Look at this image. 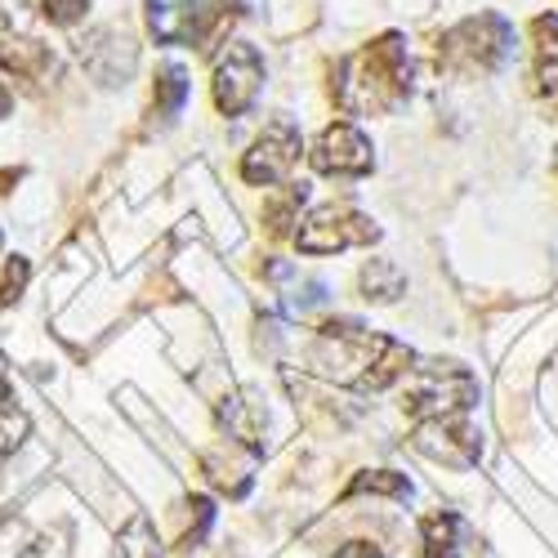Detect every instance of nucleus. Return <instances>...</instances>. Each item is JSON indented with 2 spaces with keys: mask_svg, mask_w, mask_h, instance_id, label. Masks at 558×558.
Instances as JSON below:
<instances>
[{
  "mask_svg": "<svg viewBox=\"0 0 558 558\" xmlns=\"http://www.w3.org/2000/svg\"><path fill=\"white\" fill-rule=\"evenodd\" d=\"M407 95H411V54L402 32H385L371 45H362L357 54L336 63L331 99L344 117H385L402 108Z\"/></svg>",
  "mask_w": 558,
  "mask_h": 558,
  "instance_id": "obj_1",
  "label": "nucleus"
},
{
  "mask_svg": "<svg viewBox=\"0 0 558 558\" xmlns=\"http://www.w3.org/2000/svg\"><path fill=\"white\" fill-rule=\"evenodd\" d=\"M478 402V380L470 366L460 362H415L411 376L402 380V407L415 421H447V415H464Z\"/></svg>",
  "mask_w": 558,
  "mask_h": 558,
  "instance_id": "obj_2",
  "label": "nucleus"
},
{
  "mask_svg": "<svg viewBox=\"0 0 558 558\" xmlns=\"http://www.w3.org/2000/svg\"><path fill=\"white\" fill-rule=\"evenodd\" d=\"M509 45H514V27L500 14H474L438 40V63L456 76H487L509 59Z\"/></svg>",
  "mask_w": 558,
  "mask_h": 558,
  "instance_id": "obj_3",
  "label": "nucleus"
},
{
  "mask_svg": "<svg viewBox=\"0 0 558 558\" xmlns=\"http://www.w3.org/2000/svg\"><path fill=\"white\" fill-rule=\"evenodd\" d=\"M376 238H380V228L371 215H362L353 206H317L300 219L295 246L304 255H336V251H349V246H371Z\"/></svg>",
  "mask_w": 558,
  "mask_h": 558,
  "instance_id": "obj_4",
  "label": "nucleus"
},
{
  "mask_svg": "<svg viewBox=\"0 0 558 558\" xmlns=\"http://www.w3.org/2000/svg\"><path fill=\"white\" fill-rule=\"evenodd\" d=\"M264 89V59L251 40H228L215 63V108L223 117H246Z\"/></svg>",
  "mask_w": 558,
  "mask_h": 558,
  "instance_id": "obj_5",
  "label": "nucleus"
},
{
  "mask_svg": "<svg viewBox=\"0 0 558 558\" xmlns=\"http://www.w3.org/2000/svg\"><path fill=\"white\" fill-rule=\"evenodd\" d=\"M304 138L291 121H268L264 134L251 144V153H242V179L255 189H272V183H287L300 166Z\"/></svg>",
  "mask_w": 558,
  "mask_h": 558,
  "instance_id": "obj_6",
  "label": "nucleus"
},
{
  "mask_svg": "<svg viewBox=\"0 0 558 558\" xmlns=\"http://www.w3.org/2000/svg\"><path fill=\"white\" fill-rule=\"evenodd\" d=\"M411 447L447 464V470H474L483 456V434L474 425H464L460 415H447V421H415Z\"/></svg>",
  "mask_w": 558,
  "mask_h": 558,
  "instance_id": "obj_7",
  "label": "nucleus"
},
{
  "mask_svg": "<svg viewBox=\"0 0 558 558\" xmlns=\"http://www.w3.org/2000/svg\"><path fill=\"white\" fill-rule=\"evenodd\" d=\"M313 170L317 174H336V179H357V174H371L376 170V148H371V138L349 125V121H336L317 134V144L308 153Z\"/></svg>",
  "mask_w": 558,
  "mask_h": 558,
  "instance_id": "obj_8",
  "label": "nucleus"
},
{
  "mask_svg": "<svg viewBox=\"0 0 558 558\" xmlns=\"http://www.w3.org/2000/svg\"><path fill=\"white\" fill-rule=\"evenodd\" d=\"M76 54H81V68L89 81H99V85H125L134 63H138V45L121 32V27H95L81 45H76Z\"/></svg>",
  "mask_w": 558,
  "mask_h": 558,
  "instance_id": "obj_9",
  "label": "nucleus"
},
{
  "mask_svg": "<svg viewBox=\"0 0 558 558\" xmlns=\"http://www.w3.org/2000/svg\"><path fill=\"white\" fill-rule=\"evenodd\" d=\"M0 72L19 76L23 85H36V81H45L54 72V54H50V45H40V40L5 36L0 40Z\"/></svg>",
  "mask_w": 558,
  "mask_h": 558,
  "instance_id": "obj_10",
  "label": "nucleus"
},
{
  "mask_svg": "<svg viewBox=\"0 0 558 558\" xmlns=\"http://www.w3.org/2000/svg\"><path fill=\"white\" fill-rule=\"evenodd\" d=\"M304 183H287L282 193H272L268 202H264V232L268 238H291L295 232V223H300V206H304Z\"/></svg>",
  "mask_w": 558,
  "mask_h": 558,
  "instance_id": "obj_11",
  "label": "nucleus"
},
{
  "mask_svg": "<svg viewBox=\"0 0 558 558\" xmlns=\"http://www.w3.org/2000/svg\"><path fill=\"white\" fill-rule=\"evenodd\" d=\"M421 558H456L460 554V519L447 514V509H434V514L421 519Z\"/></svg>",
  "mask_w": 558,
  "mask_h": 558,
  "instance_id": "obj_12",
  "label": "nucleus"
},
{
  "mask_svg": "<svg viewBox=\"0 0 558 558\" xmlns=\"http://www.w3.org/2000/svg\"><path fill=\"white\" fill-rule=\"evenodd\" d=\"M357 287L366 300H376V304H393L402 291H407V272L393 264V259H371L357 277Z\"/></svg>",
  "mask_w": 558,
  "mask_h": 558,
  "instance_id": "obj_13",
  "label": "nucleus"
},
{
  "mask_svg": "<svg viewBox=\"0 0 558 558\" xmlns=\"http://www.w3.org/2000/svg\"><path fill=\"white\" fill-rule=\"evenodd\" d=\"M183 99H189V72H183L179 63H161L157 68V85H153V117L174 121Z\"/></svg>",
  "mask_w": 558,
  "mask_h": 558,
  "instance_id": "obj_14",
  "label": "nucleus"
},
{
  "mask_svg": "<svg viewBox=\"0 0 558 558\" xmlns=\"http://www.w3.org/2000/svg\"><path fill=\"white\" fill-rule=\"evenodd\" d=\"M23 434H27V415L14 407L10 385H0V464H5V460L19 451Z\"/></svg>",
  "mask_w": 558,
  "mask_h": 558,
  "instance_id": "obj_15",
  "label": "nucleus"
},
{
  "mask_svg": "<svg viewBox=\"0 0 558 558\" xmlns=\"http://www.w3.org/2000/svg\"><path fill=\"white\" fill-rule=\"evenodd\" d=\"M362 492L407 500V496H411V483H407V474H393V470H371V474H357V478L349 483V496H362Z\"/></svg>",
  "mask_w": 558,
  "mask_h": 558,
  "instance_id": "obj_16",
  "label": "nucleus"
},
{
  "mask_svg": "<svg viewBox=\"0 0 558 558\" xmlns=\"http://www.w3.org/2000/svg\"><path fill=\"white\" fill-rule=\"evenodd\" d=\"M532 50H536V68H558V14L532 19Z\"/></svg>",
  "mask_w": 558,
  "mask_h": 558,
  "instance_id": "obj_17",
  "label": "nucleus"
},
{
  "mask_svg": "<svg viewBox=\"0 0 558 558\" xmlns=\"http://www.w3.org/2000/svg\"><path fill=\"white\" fill-rule=\"evenodd\" d=\"M27 277H32V264H27L23 255H14V259L5 264V272H0V300H5V304L23 300V291H27Z\"/></svg>",
  "mask_w": 558,
  "mask_h": 558,
  "instance_id": "obj_18",
  "label": "nucleus"
},
{
  "mask_svg": "<svg viewBox=\"0 0 558 558\" xmlns=\"http://www.w3.org/2000/svg\"><path fill=\"white\" fill-rule=\"evenodd\" d=\"M85 10H89V0H40V14L50 19L54 27H72V23H81Z\"/></svg>",
  "mask_w": 558,
  "mask_h": 558,
  "instance_id": "obj_19",
  "label": "nucleus"
},
{
  "mask_svg": "<svg viewBox=\"0 0 558 558\" xmlns=\"http://www.w3.org/2000/svg\"><path fill=\"white\" fill-rule=\"evenodd\" d=\"M331 558H385V549H380L376 541H349V545H340Z\"/></svg>",
  "mask_w": 558,
  "mask_h": 558,
  "instance_id": "obj_20",
  "label": "nucleus"
},
{
  "mask_svg": "<svg viewBox=\"0 0 558 558\" xmlns=\"http://www.w3.org/2000/svg\"><path fill=\"white\" fill-rule=\"evenodd\" d=\"M10 108H14V95L5 89V81H0V117H10Z\"/></svg>",
  "mask_w": 558,
  "mask_h": 558,
  "instance_id": "obj_21",
  "label": "nucleus"
},
{
  "mask_svg": "<svg viewBox=\"0 0 558 558\" xmlns=\"http://www.w3.org/2000/svg\"><path fill=\"white\" fill-rule=\"evenodd\" d=\"M554 108H558V95H554Z\"/></svg>",
  "mask_w": 558,
  "mask_h": 558,
  "instance_id": "obj_22",
  "label": "nucleus"
}]
</instances>
